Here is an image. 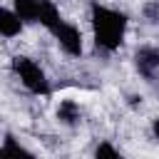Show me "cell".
I'll use <instances>...</instances> for the list:
<instances>
[{
  "instance_id": "cell-1",
  "label": "cell",
  "mask_w": 159,
  "mask_h": 159,
  "mask_svg": "<svg viewBox=\"0 0 159 159\" xmlns=\"http://www.w3.org/2000/svg\"><path fill=\"white\" fill-rule=\"evenodd\" d=\"M89 22L94 32V42L104 52H114L127 35V15L112 7H104L99 2H92L89 7Z\"/></svg>"
},
{
  "instance_id": "cell-2",
  "label": "cell",
  "mask_w": 159,
  "mask_h": 159,
  "mask_svg": "<svg viewBox=\"0 0 159 159\" xmlns=\"http://www.w3.org/2000/svg\"><path fill=\"white\" fill-rule=\"evenodd\" d=\"M12 70H15V75L20 77V82H22V87H25L27 92H32V94H50L47 75L42 72V67H40L35 60L17 55V57L12 60Z\"/></svg>"
},
{
  "instance_id": "cell-3",
  "label": "cell",
  "mask_w": 159,
  "mask_h": 159,
  "mask_svg": "<svg viewBox=\"0 0 159 159\" xmlns=\"http://www.w3.org/2000/svg\"><path fill=\"white\" fill-rule=\"evenodd\" d=\"M52 35H55V40H57V45L67 52V55H72V57H80L82 55V32L72 25V22H60L55 30H52Z\"/></svg>"
},
{
  "instance_id": "cell-4",
  "label": "cell",
  "mask_w": 159,
  "mask_h": 159,
  "mask_svg": "<svg viewBox=\"0 0 159 159\" xmlns=\"http://www.w3.org/2000/svg\"><path fill=\"white\" fill-rule=\"evenodd\" d=\"M134 65H137V70H139L142 77L154 80L157 72H159V50L157 47H149V45L139 47L134 52Z\"/></svg>"
},
{
  "instance_id": "cell-5",
  "label": "cell",
  "mask_w": 159,
  "mask_h": 159,
  "mask_svg": "<svg viewBox=\"0 0 159 159\" xmlns=\"http://www.w3.org/2000/svg\"><path fill=\"white\" fill-rule=\"evenodd\" d=\"M22 25H25V20L12 10V7H2L0 10V32H2V37H15V35H20L22 32Z\"/></svg>"
},
{
  "instance_id": "cell-6",
  "label": "cell",
  "mask_w": 159,
  "mask_h": 159,
  "mask_svg": "<svg viewBox=\"0 0 159 159\" xmlns=\"http://www.w3.org/2000/svg\"><path fill=\"white\" fill-rule=\"evenodd\" d=\"M37 22H40L45 30H50V32L62 22L60 10H57V5H55L52 0H42V2H40V17H37Z\"/></svg>"
},
{
  "instance_id": "cell-7",
  "label": "cell",
  "mask_w": 159,
  "mask_h": 159,
  "mask_svg": "<svg viewBox=\"0 0 159 159\" xmlns=\"http://www.w3.org/2000/svg\"><path fill=\"white\" fill-rule=\"evenodd\" d=\"M57 119H60L62 124H67V127L80 124V119H82L80 104H77V102H72V99H62V102H60V107H57Z\"/></svg>"
},
{
  "instance_id": "cell-8",
  "label": "cell",
  "mask_w": 159,
  "mask_h": 159,
  "mask_svg": "<svg viewBox=\"0 0 159 159\" xmlns=\"http://www.w3.org/2000/svg\"><path fill=\"white\" fill-rule=\"evenodd\" d=\"M40 2L42 0H12V10L25 22H37V17H40Z\"/></svg>"
},
{
  "instance_id": "cell-9",
  "label": "cell",
  "mask_w": 159,
  "mask_h": 159,
  "mask_svg": "<svg viewBox=\"0 0 159 159\" xmlns=\"http://www.w3.org/2000/svg\"><path fill=\"white\" fill-rule=\"evenodd\" d=\"M142 12H144V17H147L149 22L159 25V0H147L144 7H142Z\"/></svg>"
},
{
  "instance_id": "cell-10",
  "label": "cell",
  "mask_w": 159,
  "mask_h": 159,
  "mask_svg": "<svg viewBox=\"0 0 159 159\" xmlns=\"http://www.w3.org/2000/svg\"><path fill=\"white\" fill-rule=\"evenodd\" d=\"M94 154H97V157H119V152H117L112 144H107V142H102V144L94 149Z\"/></svg>"
},
{
  "instance_id": "cell-11",
  "label": "cell",
  "mask_w": 159,
  "mask_h": 159,
  "mask_svg": "<svg viewBox=\"0 0 159 159\" xmlns=\"http://www.w3.org/2000/svg\"><path fill=\"white\" fill-rule=\"evenodd\" d=\"M152 132H154V137L159 139V117H157V119L152 122Z\"/></svg>"
}]
</instances>
